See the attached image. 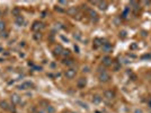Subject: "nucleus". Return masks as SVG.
Segmentation results:
<instances>
[{"label": "nucleus", "instance_id": "3", "mask_svg": "<svg viewBox=\"0 0 151 113\" xmlns=\"http://www.w3.org/2000/svg\"><path fill=\"white\" fill-rule=\"evenodd\" d=\"M43 27H44V24L43 23L40 22V20H35V22L33 23V25H32V31H34L36 33H40V31Z\"/></svg>", "mask_w": 151, "mask_h": 113}, {"label": "nucleus", "instance_id": "6", "mask_svg": "<svg viewBox=\"0 0 151 113\" xmlns=\"http://www.w3.org/2000/svg\"><path fill=\"white\" fill-rule=\"evenodd\" d=\"M88 15H89V17L93 22H97L98 20V14L94 9H88Z\"/></svg>", "mask_w": 151, "mask_h": 113}, {"label": "nucleus", "instance_id": "7", "mask_svg": "<svg viewBox=\"0 0 151 113\" xmlns=\"http://www.w3.org/2000/svg\"><path fill=\"white\" fill-rule=\"evenodd\" d=\"M102 64H103V66H105V67H110V66L113 65V60H112L111 57L106 56V57H104L103 59H102Z\"/></svg>", "mask_w": 151, "mask_h": 113}, {"label": "nucleus", "instance_id": "20", "mask_svg": "<svg viewBox=\"0 0 151 113\" xmlns=\"http://www.w3.org/2000/svg\"><path fill=\"white\" fill-rule=\"evenodd\" d=\"M34 39L35 40H41L42 39V34H41V33H36V34L34 35Z\"/></svg>", "mask_w": 151, "mask_h": 113}, {"label": "nucleus", "instance_id": "14", "mask_svg": "<svg viewBox=\"0 0 151 113\" xmlns=\"http://www.w3.org/2000/svg\"><path fill=\"white\" fill-rule=\"evenodd\" d=\"M103 50L105 52H110V51H112V45L110 44V43H103Z\"/></svg>", "mask_w": 151, "mask_h": 113}, {"label": "nucleus", "instance_id": "23", "mask_svg": "<svg viewBox=\"0 0 151 113\" xmlns=\"http://www.w3.org/2000/svg\"><path fill=\"white\" fill-rule=\"evenodd\" d=\"M62 54H64V56H69V54H70V51H69V50H67V51H65V50H63Z\"/></svg>", "mask_w": 151, "mask_h": 113}, {"label": "nucleus", "instance_id": "24", "mask_svg": "<svg viewBox=\"0 0 151 113\" xmlns=\"http://www.w3.org/2000/svg\"><path fill=\"white\" fill-rule=\"evenodd\" d=\"M59 3H60V5H64V6H67V5H68V1H63V0H61V1H59Z\"/></svg>", "mask_w": 151, "mask_h": 113}, {"label": "nucleus", "instance_id": "4", "mask_svg": "<svg viewBox=\"0 0 151 113\" xmlns=\"http://www.w3.org/2000/svg\"><path fill=\"white\" fill-rule=\"evenodd\" d=\"M104 97L107 100V101H112V100H114L116 97V94L114 91L112 89H106L104 92Z\"/></svg>", "mask_w": 151, "mask_h": 113}, {"label": "nucleus", "instance_id": "8", "mask_svg": "<svg viewBox=\"0 0 151 113\" xmlns=\"http://www.w3.org/2000/svg\"><path fill=\"white\" fill-rule=\"evenodd\" d=\"M20 96L18 95V94H12L11 96H10V101H11V103L14 104V105H17V104H19L20 103Z\"/></svg>", "mask_w": 151, "mask_h": 113}, {"label": "nucleus", "instance_id": "25", "mask_svg": "<svg viewBox=\"0 0 151 113\" xmlns=\"http://www.w3.org/2000/svg\"><path fill=\"white\" fill-rule=\"evenodd\" d=\"M74 37H77V39H80V33H74Z\"/></svg>", "mask_w": 151, "mask_h": 113}, {"label": "nucleus", "instance_id": "21", "mask_svg": "<svg viewBox=\"0 0 151 113\" xmlns=\"http://www.w3.org/2000/svg\"><path fill=\"white\" fill-rule=\"evenodd\" d=\"M90 71V68L88 66H86V67H83L82 68V73H89Z\"/></svg>", "mask_w": 151, "mask_h": 113}, {"label": "nucleus", "instance_id": "9", "mask_svg": "<svg viewBox=\"0 0 151 113\" xmlns=\"http://www.w3.org/2000/svg\"><path fill=\"white\" fill-rule=\"evenodd\" d=\"M15 23H16V25H17V26H23V25L25 24V18H24V16L19 15L18 17H16Z\"/></svg>", "mask_w": 151, "mask_h": 113}, {"label": "nucleus", "instance_id": "18", "mask_svg": "<svg viewBox=\"0 0 151 113\" xmlns=\"http://www.w3.org/2000/svg\"><path fill=\"white\" fill-rule=\"evenodd\" d=\"M6 28V24L3 20H0V31H3Z\"/></svg>", "mask_w": 151, "mask_h": 113}, {"label": "nucleus", "instance_id": "5", "mask_svg": "<svg viewBox=\"0 0 151 113\" xmlns=\"http://www.w3.org/2000/svg\"><path fill=\"white\" fill-rule=\"evenodd\" d=\"M87 85V78L86 77H80L77 80V87L78 88H85Z\"/></svg>", "mask_w": 151, "mask_h": 113}, {"label": "nucleus", "instance_id": "2", "mask_svg": "<svg viewBox=\"0 0 151 113\" xmlns=\"http://www.w3.org/2000/svg\"><path fill=\"white\" fill-rule=\"evenodd\" d=\"M64 76L67 79H73L76 76H77V70H76L74 68H69L65 70L64 73Z\"/></svg>", "mask_w": 151, "mask_h": 113}, {"label": "nucleus", "instance_id": "29", "mask_svg": "<svg viewBox=\"0 0 151 113\" xmlns=\"http://www.w3.org/2000/svg\"><path fill=\"white\" fill-rule=\"evenodd\" d=\"M149 105H150V106H151V101H150V102H149Z\"/></svg>", "mask_w": 151, "mask_h": 113}, {"label": "nucleus", "instance_id": "13", "mask_svg": "<svg viewBox=\"0 0 151 113\" xmlns=\"http://www.w3.org/2000/svg\"><path fill=\"white\" fill-rule=\"evenodd\" d=\"M0 107L7 111V110H9V104H8L7 101H0Z\"/></svg>", "mask_w": 151, "mask_h": 113}, {"label": "nucleus", "instance_id": "28", "mask_svg": "<svg viewBox=\"0 0 151 113\" xmlns=\"http://www.w3.org/2000/svg\"><path fill=\"white\" fill-rule=\"evenodd\" d=\"M33 113H43V112H41V111H35V112H33Z\"/></svg>", "mask_w": 151, "mask_h": 113}, {"label": "nucleus", "instance_id": "16", "mask_svg": "<svg viewBox=\"0 0 151 113\" xmlns=\"http://www.w3.org/2000/svg\"><path fill=\"white\" fill-rule=\"evenodd\" d=\"M45 109H46V112L48 113H54V112H55V109H54V106L50 105V104H48V105L45 106Z\"/></svg>", "mask_w": 151, "mask_h": 113}, {"label": "nucleus", "instance_id": "26", "mask_svg": "<svg viewBox=\"0 0 151 113\" xmlns=\"http://www.w3.org/2000/svg\"><path fill=\"white\" fill-rule=\"evenodd\" d=\"M131 49H136V44H132L131 45Z\"/></svg>", "mask_w": 151, "mask_h": 113}, {"label": "nucleus", "instance_id": "1", "mask_svg": "<svg viewBox=\"0 0 151 113\" xmlns=\"http://www.w3.org/2000/svg\"><path fill=\"white\" fill-rule=\"evenodd\" d=\"M98 80L100 83H108L111 80V75L106 70H99L98 74Z\"/></svg>", "mask_w": 151, "mask_h": 113}, {"label": "nucleus", "instance_id": "12", "mask_svg": "<svg viewBox=\"0 0 151 113\" xmlns=\"http://www.w3.org/2000/svg\"><path fill=\"white\" fill-rule=\"evenodd\" d=\"M53 52H54L55 56H60V54H62V52H63V48H62L61 45H58V47L54 48Z\"/></svg>", "mask_w": 151, "mask_h": 113}, {"label": "nucleus", "instance_id": "27", "mask_svg": "<svg viewBox=\"0 0 151 113\" xmlns=\"http://www.w3.org/2000/svg\"><path fill=\"white\" fill-rule=\"evenodd\" d=\"M143 3H144V5H150V1H143Z\"/></svg>", "mask_w": 151, "mask_h": 113}, {"label": "nucleus", "instance_id": "22", "mask_svg": "<svg viewBox=\"0 0 151 113\" xmlns=\"http://www.w3.org/2000/svg\"><path fill=\"white\" fill-rule=\"evenodd\" d=\"M64 64L65 65H73V60H71V59H68V60H64Z\"/></svg>", "mask_w": 151, "mask_h": 113}, {"label": "nucleus", "instance_id": "15", "mask_svg": "<svg viewBox=\"0 0 151 113\" xmlns=\"http://www.w3.org/2000/svg\"><path fill=\"white\" fill-rule=\"evenodd\" d=\"M130 6H132V8H133V9L134 10H138V9H139V2H138V1H130Z\"/></svg>", "mask_w": 151, "mask_h": 113}, {"label": "nucleus", "instance_id": "11", "mask_svg": "<svg viewBox=\"0 0 151 113\" xmlns=\"http://www.w3.org/2000/svg\"><path fill=\"white\" fill-rule=\"evenodd\" d=\"M97 6L100 10H106L107 7H108V3L106 1H98L97 2Z\"/></svg>", "mask_w": 151, "mask_h": 113}, {"label": "nucleus", "instance_id": "19", "mask_svg": "<svg viewBox=\"0 0 151 113\" xmlns=\"http://www.w3.org/2000/svg\"><path fill=\"white\" fill-rule=\"evenodd\" d=\"M12 14H14V15L16 16V17H18V16L20 15V14H19V10H18V8H15V9L12 10Z\"/></svg>", "mask_w": 151, "mask_h": 113}, {"label": "nucleus", "instance_id": "17", "mask_svg": "<svg viewBox=\"0 0 151 113\" xmlns=\"http://www.w3.org/2000/svg\"><path fill=\"white\" fill-rule=\"evenodd\" d=\"M100 101H102V97H100V96L99 95H95L94 96V98H93V102L94 103H100Z\"/></svg>", "mask_w": 151, "mask_h": 113}, {"label": "nucleus", "instance_id": "10", "mask_svg": "<svg viewBox=\"0 0 151 113\" xmlns=\"http://www.w3.org/2000/svg\"><path fill=\"white\" fill-rule=\"evenodd\" d=\"M78 12V8L77 7H69L67 9V14L70 15V16H76Z\"/></svg>", "mask_w": 151, "mask_h": 113}]
</instances>
